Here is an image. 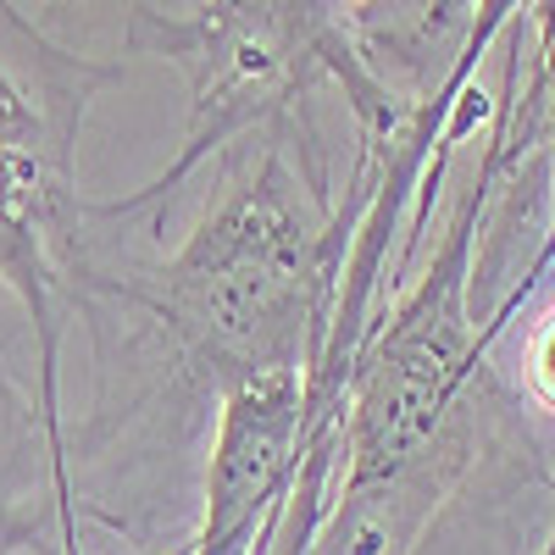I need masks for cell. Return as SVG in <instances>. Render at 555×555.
<instances>
[{"mask_svg": "<svg viewBox=\"0 0 555 555\" xmlns=\"http://www.w3.org/2000/svg\"><path fill=\"white\" fill-rule=\"evenodd\" d=\"M544 145H550V211H555V101H550V89H544Z\"/></svg>", "mask_w": 555, "mask_h": 555, "instance_id": "8", "label": "cell"}, {"mask_svg": "<svg viewBox=\"0 0 555 555\" xmlns=\"http://www.w3.org/2000/svg\"><path fill=\"white\" fill-rule=\"evenodd\" d=\"M172 555H178V550H172Z\"/></svg>", "mask_w": 555, "mask_h": 555, "instance_id": "9", "label": "cell"}, {"mask_svg": "<svg viewBox=\"0 0 555 555\" xmlns=\"http://www.w3.org/2000/svg\"><path fill=\"white\" fill-rule=\"evenodd\" d=\"M366 183L350 172L345 201H334L317 139H300L295 112L267 122V145L206 206L145 284H133L162 334L211 389L256 373H311L334 328L339 272L356 234Z\"/></svg>", "mask_w": 555, "mask_h": 555, "instance_id": "1", "label": "cell"}, {"mask_svg": "<svg viewBox=\"0 0 555 555\" xmlns=\"http://www.w3.org/2000/svg\"><path fill=\"white\" fill-rule=\"evenodd\" d=\"M117 67L67 56L44 34H23V56L0 51V284L17 295L39 350V439L62 500L73 489V455L62 434V322L56 300L73 272H83V217L73 151L89 95L112 83Z\"/></svg>", "mask_w": 555, "mask_h": 555, "instance_id": "2", "label": "cell"}, {"mask_svg": "<svg viewBox=\"0 0 555 555\" xmlns=\"http://www.w3.org/2000/svg\"><path fill=\"white\" fill-rule=\"evenodd\" d=\"M306 450V373H256L217 389L201 528L178 555H267Z\"/></svg>", "mask_w": 555, "mask_h": 555, "instance_id": "3", "label": "cell"}, {"mask_svg": "<svg viewBox=\"0 0 555 555\" xmlns=\"http://www.w3.org/2000/svg\"><path fill=\"white\" fill-rule=\"evenodd\" d=\"M522 395L555 416V306H544L528 322V339H522Z\"/></svg>", "mask_w": 555, "mask_h": 555, "instance_id": "6", "label": "cell"}, {"mask_svg": "<svg viewBox=\"0 0 555 555\" xmlns=\"http://www.w3.org/2000/svg\"><path fill=\"white\" fill-rule=\"evenodd\" d=\"M0 555H78V505L17 444H0Z\"/></svg>", "mask_w": 555, "mask_h": 555, "instance_id": "4", "label": "cell"}, {"mask_svg": "<svg viewBox=\"0 0 555 555\" xmlns=\"http://www.w3.org/2000/svg\"><path fill=\"white\" fill-rule=\"evenodd\" d=\"M517 23L533 28V51H539V44L550 39V28H555V0H473V17H467V34H461V51H455L450 73L434 83V95L444 106H455L478 83V67L489 56V44L505 28H517Z\"/></svg>", "mask_w": 555, "mask_h": 555, "instance_id": "5", "label": "cell"}, {"mask_svg": "<svg viewBox=\"0 0 555 555\" xmlns=\"http://www.w3.org/2000/svg\"><path fill=\"white\" fill-rule=\"evenodd\" d=\"M322 512H328V505L311 500V494L289 500L284 517H278V533H272V550H267V555H306V550H311V533H317V522H322Z\"/></svg>", "mask_w": 555, "mask_h": 555, "instance_id": "7", "label": "cell"}]
</instances>
